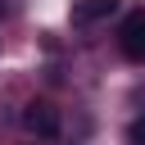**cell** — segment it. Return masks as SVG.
<instances>
[{
  "mask_svg": "<svg viewBox=\"0 0 145 145\" xmlns=\"http://www.w3.org/2000/svg\"><path fill=\"white\" fill-rule=\"evenodd\" d=\"M118 45H122V54H127V59L145 63V14H131V18L122 23V32H118Z\"/></svg>",
  "mask_w": 145,
  "mask_h": 145,
  "instance_id": "2",
  "label": "cell"
},
{
  "mask_svg": "<svg viewBox=\"0 0 145 145\" xmlns=\"http://www.w3.org/2000/svg\"><path fill=\"white\" fill-rule=\"evenodd\" d=\"M127 140H131V145H145V118H136V122H131V131H127Z\"/></svg>",
  "mask_w": 145,
  "mask_h": 145,
  "instance_id": "4",
  "label": "cell"
},
{
  "mask_svg": "<svg viewBox=\"0 0 145 145\" xmlns=\"http://www.w3.org/2000/svg\"><path fill=\"white\" fill-rule=\"evenodd\" d=\"M113 9H118V0H72V23L77 27H91V23L109 18Z\"/></svg>",
  "mask_w": 145,
  "mask_h": 145,
  "instance_id": "3",
  "label": "cell"
},
{
  "mask_svg": "<svg viewBox=\"0 0 145 145\" xmlns=\"http://www.w3.org/2000/svg\"><path fill=\"white\" fill-rule=\"evenodd\" d=\"M23 127L50 140V136H59V109H54L50 100H32V104L23 109Z\"/></svg>",
  "mask_w": 145,
  "mask_h": 145,
  "instance_id": "1",
  "label": "cell"
}]
</instances>
